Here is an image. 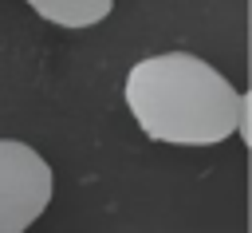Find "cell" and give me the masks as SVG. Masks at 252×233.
Returning a JSON list of instances; mask_svg holds the SVG:
<instances>
[{"mask_svg": "<svg viewBox=\"0 0 252 233\" xmlns=\"http://www.w3.org/2000/svg\"><path fill=\"white\" fill-rule=\"evenodd\" d=\"M32 12L55 28H94L114 12V0H24Z\"/></svg>", "mask_w": 252, "mask_h": 233, "instance_id": "3957f363", "label": "cell"}, {"mask_svg": "<svg viewBox=\"0 0 252 233\" xmlns=\"http://www.w3.org/2000/svg\"><path fill=\"white\" fill-rule=\"evenodd\" d=\"M51 190L47 158L20 138H0V233H28L51 205Z\"/></svg>", "mask_w": 252, "mask_h": 233, "instance_id": "7a4b0ae2", "label": "cell"}, {"mask_svg": "<svg viewBox=\"0 0 252 233\" xmlns=\"http://www.w3.org/2000/svg\"><path fill=\"white\" fill-rule=\"evenodd\" d=\"M122 99L146 138L217 146L248 134V95L193 51H158L126 71Z\"/></svg>", "mask_w": 252, "mask_h": 233, "instance_id": "6da1fadb", "label": "cell"}]
</instances>
